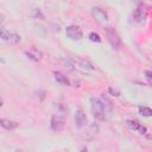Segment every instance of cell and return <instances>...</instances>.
<instances>
[{
  "label": "cell",
  "instance_id": "cell-1",
  "mask_svg": "<svg viewBox=\"0 0 152 152\" xmlns=\"http://www.w3.org/2000/svg\"><path fill=\"white\" fill-rule=\"evenodd\" d=\"M90 107H91V112H93L94 118H96L97 120H104L106 119V107L100 99L91 97L90 99Z\"/></svg>",
  "mask_w": 152,
  "mask_h": 152
},
{
  "label": "cell",
  "instance_id": "cell-2",
  "mask_svg": "<svg viewBox=\"0 0 152 152\" xmlns=\"http://www.w3.org/2000/svg\"><path fill=\"white\" fill-rule=\"evenodd\" d=\"M70 63H71V66H74L75 69H77L82 72H89V71H93L95 69L90 62L82 59V58H71Z\"/></svg>",
  "mask_w": 152,
  "mask_h": 152
},
{
  "label": "cell",
  "instance_id": "cell-3",
  "mask_svg": "<svg viewBox=\"0 0 152 152\" xmlns=\"http://www.w3.org/2000/svg\"><path fill=\"white\" fill-rule=\"evenodd\" d=\"M65 124V113L63 112V107H61V110L52 115L51 118V128L53 131H61L64 127Z\"/></svg>",
  "mask_w": 152,
  "mask_h": 152
},
{
  "label": "cell",
  "instance_id": "cell-4",
  "mask_svg": "<svg viewBox=\"0 0 152 152\" xmlns=\"http://www.w3.org/2000/svg\"><path fill=\"white\" fill-rule=\"evenodd\" d=\"M104 31H106V36H107V39L110 43V45L114 49H119L120 45H121V40H120V37H119L118 32L110 26L104 27Z\"/></svg>",
  "mask_w": 152,
  "mask_h": 152
},
{
  "label": "cell",
  "instance_id": "cell-5",
  "mask_svg": "<svg viewBox=\"0 0 152 152\" xmlns=\"http://www.w3.org/2000/svg\"><path fill=\"white\" fill-rule=\"evenodd\" d=\"M91 15L99 24H104L108 21V14L106 11H103L100 7H93L91 8Z\"/></svg>",
  "mask_w": 152,
  "mask_h": 152
},
{
  "label": "cell",
  "instance_id": "cell-6",
  "mask_svg": "<svg viewBox=\"0 0 152 152\" xmlns=\"http://www.w3.org/2000/svg\"><path fill=\"white\" fill-rule=\"evenodd\" d=\"M65 33H66V36H68L70 39H72V40H80V39H82V37H83L82 30L80 28V26H76V25H70V26H68L66 30H65Z\"/></svg>",
  "mask_w": 152,
  "mask_h": 152
},
{
  "label": "cell",
  "instance_id": "cell-7",
  "mask_svg": "<svg viewBox=\"0 0 152 152\" xmlns=\"http://www.w3.org/2000/svg\"><path fill=\"white\" fill-rule=\"evenodd\" d=\"M133 17H134V20H135L137 23H140V24L145 23L146 17H147V8H146V6L142 5V4L139 5V6L137 7V10L134 11Z\"/></svg>",
  "mask_w": 152,
  "mask_h": 152
},
{
  "label": "cell",
  "instance_id": "cell-8",
  "mask_svg": "<svg viewBox=\"0 0 152 152\" xmlns=\"http://www.w3.org/2000/svg\"><path fill=\"white\" fill-rule=\"evenodd\" d=\"M1 39L10 43V44H18L20 42V36L17 34V33H11V32H7L4 27L1 28Z\"/></svg>",
  "mask_w": 152,
  "mask_h": 152
},
{
  "label": "cell",
  "instance_id": "cell-9",
  "mask_svg": "<svg viewBox=\"0 0 152 152\" xmlns=\"http://www.w3.org/2000/svg\"><path fill=\"white\" fill-rule=\"evenodd\" d=\"M75 122H76V126L78 128H82L87 124V115L83 112V109L78 108L76 110V113H75Z\"/></svg>",
  "mask_w": 152,
  "mask_h": 152
},
{
  "label": "cell",
  "instance_id": "cell-10",
  "mask_svg": "<svg viewBox=\"0 0 152 152\" xmlns=\"http://www.w3.org/2000/svg\"><path fill=\"white\" fill-rule=\"evenodd\" d=\"M127 122V125H128V127L131 128V129H133V131H137V132H139L140 134H145L146 133V128L138 121V120H127L126 121Z\"/></svg>",
  "mask_w": 152,
  "mask_h": 152
},
{
  "label": "cell",
  "instance_id": "cell-11",
  "mask_svg": "<svg viewBox=\"0 0 152 152\" xmlns=\"http://www.w3.org/2000/svg\"><path fill=\"white\" fill-rule=\"evenodd\" d=\"M0 125H1L2 128H5V129H10V131H11V129H14V128L18 127V122L12 121V120H8V119H1Z\"/></svg>",
  "mask_w": 152,
  "mask_h": 152
},
{
  "label": "cell",
  "instance_id": "cell-12",
  "mask_svg": "<svg viewBox=\"0 0 152 152\" xmlns=\"http://www.w3.org/2000/svg\"><path fill=\"white\" fill-rule=\"evenodd\" d=\"M55 78H56L57 82H59L62 84H66V86L69 84V80L66 78V76H64L61 72H55Z\"/></svg>",
  "mask_w": 152,
  "mask_h": 152
},
{
  "label": "cell",
  "instance_id": "cell-13",
  "mask_svg": "<svg viewBox=\"0 0 152 152\" xmlns=\"http://www.w3.org/2000/svg\"><path fill=\"white\" fill-rule=\"evenodd\" d=\"M139 113L142 116H146V118L152 116V109L148 108V107H139Z\"/></svg>",
  "mask_w": 152,
  "mask_h": 152
},
{
  "label": "cell",
  "instance_id": "cell-14",
  "mask_svg": "<svg viewBox=\"0 0 152 152\" xmlns=\"http://www.w3.org/2000/svg\"><path fill=\"white\" fill-rule=\"evenodd\" d=\"M89 39H90L91 42H95V43H100V42H101L100 36H99L97 33H95V32H91V33L89 34Z\"/></svg>",
  "mask_w": 152,
  "mask_h": 152
},
{
  "label": "cell",
  "instance_id": "cell-15",
  "mask_svg": "<svg viewBox=\"0 0 152 152\" xmlns=\"http://www.w3.org/2000/svg\"><path fill=\"white\" fill-rule=\"evenodd\" d=\"M146 78L148 80L150 84H152V72L151 71H146Z\"/></svg>",
  "mask_w": 152,
  "mask_h": 152
},
{
  "label": "cell",
  "instance_id": "cell-16",
  "mask_svg": "<svg viewBox=\"0 0 152 152\" xmlns=\"http://www.w3.org/2000/svg\"><path fill=\"white\" fill-rule=\"evenodd\" d=\"M135 2H138L139 5H144V4H146V2H148V4H152V0H134Z\"/></svg>",
  "mask_w": 152,
  "mask_h": 152
},
{
  "label": "cell",
  "instance_id": "cell-17",
  "mask_svg": "<svg viewBox=\"0 0 152 152\" xmlns=\"http://www.w3.org/2000/svg\"><path fill=\"white\" fill-rule=\"evenodd\" d=\"M109 91H110L112 94H115V96H118V95H119V93H118L116 90H114L113 88H109Z\"/></svg>",
  "mask_w": 152,
  "mask_h": 152
}]
</instances>
